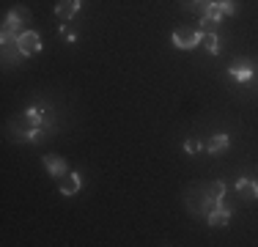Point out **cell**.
Here are the masks:
<instances>
[{"label": "cell", "mask_w": 258, "mask_h": 247, "mask_svg": "<svg viewBox=\"0 0 258 247\" xmlns=\"http://www.w3.org/2000/svg\"><path fill=\"white\" fill-rule=\"evenodd\" d=\"M30 22V11L25 6H17V9L9 11V17L3 20V33H0V41L3 44H14L22 33H25V25Z\"/></svg>", "instance_id": "cell-1"}, {"label": "cell", "mask_w": 258, "mask_h": 247, "mask_svg": "<svg viewBox=\"0 0 258 247\" xmlns=\"http://www.w3.org/2000/svg\"><path fill=\"white\" fill-rule=\"evenodd\" d=\"M170 41L179 49H195L204 41V33H201V30H192V28H176L173 36H170Z\"/></svg>", "instance_id": "cell-2"}, {"label": "cell", "mask_w": 258, "mask_h": 247, "mask_svg": "<svg viewBox=\"0 0 258 247\" xmlns=\"http://www.w3.org/2000/svg\"><path fill=\"white\" fill-rule=\"evenodd\" d=\"M17 49H20L25 58H33V55L41 52V36L36 30H25V33L17 39Z\"/></svg>", "instance_id": "cell-3"}, {"label": "cell", "mask_w": 258, "mask_h": 247, "mask_svg": "<svg viewBox=\"0 0 258 247\" xmlns=\"http://www.w3.org/2000/svg\"><path fill=\"white\" fill-rule=\"evenodd\" d=\"M80 190H83V176L75 170H69V173H63V176L58 178V193L63 195V198H72V195H77Z\"/></svg>", "instance_id": "cell-4"}, {"label": "cell", "mask_w": 258, "mask_h": 247, "mask_svg": "<svg viewBox=\"0 0 258 247\" xmlns=\"http://www.w3.org/2000/svg\"><path fill=\"white\" fill-rule=\"evenodd\" d=\"M80 6H83V0H58V3H55V17H58L60 22H72L75 14L80 11Z\"/></svg>", "instance_id": "cell-5"}, {"label": "cell", "mask_w": 258, "mask_h": 247, "mask_svg": "<svg viewBox=\"0 0 258 247\" xmlns=\"http://www.w3.org/2000/svg\"><path fill=\"white\" fill-rule=\"evenodd\" d=\"M231 220V209L225 206V203H217V206H212V212L206 214V222L209 228H225Z\"/></svg>", "instance_id": "cell-6"}, {"label": "cell", "mask_w": 258, "mask_h": 247, "mask_svg": "<svg viewBox=\"0 0 258 247\" xmlns=\"http://www.w3.org/2000/svg\"><path fill=\"white\" fill-rule=\"evenodd\" d=\"M41 162H44V168H47V173L58 181L63 173H69V165H66V159H60V157H55V154H44L41 157Z\"/></svg>", "instance_id": "cell-7"}, {"label": "cell", "mask_w": 258, "mask_h": 247, "mask_svg": "<svg viewBox=\"0 0 258 247\" xmlns=\"http://www.w3.org/2000/svg\"><path fill=\"white\" fill-rule=\"evenodd\" d=\"M228 74H231L233 80H236V83H250L255 72H253V66H250L247 60H236V64H233L231 69H228Z\"/></svg>", "instance_id": "cell-8"}, {"label": "cell", "mask_w": 258, "mask_h": 247, "mask_svg": "<svg viewBox=\"0 0 258 247\" xmlns=\"http://www.w3.org/2000/svg\"><path fill=\"white\" fill-rule=\"evenodd\" d=\"M14 138L22 140V143H41V140H44V127H28L25 132H20V129H17Z\"/></svg>", "instance_id": "cell-9"}, {"label": "cell", "mask_w": 258, "mask_h": 247, "mask_svg": "<svg viewBox=\"0 0 258 247\" xmlns=\"http://www.w3.org/2000/svg\"><path fill=\"white\" fill-rule=\"evenodd\" d=\"M228 146H231V138L225 132H217V135H212V140L206 143V151L209 154H223Z\"/></svg>", "instance_id": "cell-10"}, {"label": "cell", "mask_w": 258, "mask_h": 247, "mask_svg": "<svg viewBox=\"0 0 258 247\" xmlns=\"http://www.w3.org/2000/svg\"><path fill=\"white\" fill-rule=\"evenodd\" d=\"M236 193L242 198H247V201H255V198H258V184L253 181V178H239V181H236Z\"/></svg>", "instance_id": "cell-11"}, {"label": "cell", "mask_w": 258, "mask_h": 247, "mask_svg": "<svg viewBox=\"0 0 258 247\" xmlns=\"http://www.w3.org/2000/svg\"><path fill=\"white\" fill-rule=\"evenodd\" d=\"M201 17H209V20H214V22H220V20H223V9H220V3H217V0H212V3H209L206 6V9H204V14H201Z\"/></svg>", "instance_id": "cell-12"}, {"label": "cell", "mask_w": 258, "mask_h": 247, "mask_svg": "<svg viewBox=\"0 0 258 247\" xmlns=\"http://www.w3.org/2000/svg\"><path fill=\"white\" fill-rule=\"evenodd\" d=\"M209 193H212V198H214V206H217V203H223V195H225V181H214V184H209Z\"/></svg>", "instance_id": "cell-13"}, {"label": "cell", "mask_w": 258, "mask_h": 247, "mask_svg": "<svg viewBox=\"0 0 258 247\" xmlns=\"http://www.w3.org/2000/svg\"><path fill=\"white\" fill-rule=\"evenodd\" d=\"M204 44H206V49L212 55H220V39H217V33H204Z\"/></svg>", "instance_id": "cell-14"}, {"label": "cell", "mask_w": 258, "mask_h": 247, "mask_svg": "<svg viewBox=\"0 0 258 247\" xmlns=\"http://www.w3.org/2000/svg\"><path fill=\"white\" fill-rule=\"evenodd\" d=\"M209 3H212V0H181V6L187 11H201V14H204V9Z\"/></svg>", "instance_id": "cell-15"}, {"label": "cell", "mask_w": 258, "mask_h": 247, "mask_svg": "<svg viewBox=\"0 0 258 247\" xmlns=\"http://www.w3.org/2000/svg\"><path fill=\"white\" fill-rule=\"evenodd\" d=\"M220 3V9H223V14L225 17H233L239 11V6H236V0H217Z\"/></svg>", "instance_id": "cell-16"}, {"label": "cell", "mask_w": 258, "mask_h": 247, "mask_svg": "<svg viewBox=\"0 0 258 247\" xmlns=\"http://www.w3.org/2000/svg\"><path fill=\"white\" fill-rule=\"evenodd\" d=\"M214 28H217V22L214 20H209V17H201V33H214Z\"/></svg>", "instance_id": "cell-17"}, {"label": "cell", "mask_w": 258, "mask_h": 247, "mask_svg": "<svg viewBox=\"0 0 258 247\" xmlns=\"http://www.w3.org/2000/svg\"><path fill=\"white\" fill-rule=\"evenodd\" d=\"M184 151H187V154H198V151H201V140L189 138L187 143H184Z\"/></svg>", "instance_id": "cell-18"}]
</instances>
